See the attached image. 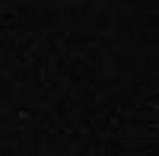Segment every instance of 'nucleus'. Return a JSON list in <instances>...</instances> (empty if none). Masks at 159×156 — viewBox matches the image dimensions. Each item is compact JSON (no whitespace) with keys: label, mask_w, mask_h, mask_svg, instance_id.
I'll return each instance as SVG.
<instances>
[]
</instances>
